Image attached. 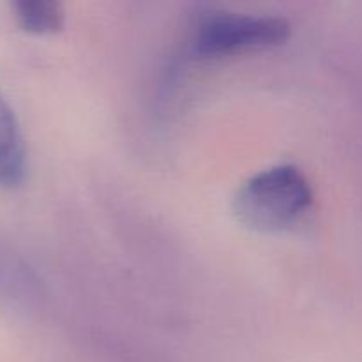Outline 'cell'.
<instances>
[{"label":"cell","mask_w":362,"mask_h":362,"mask_svg":"<svg viewBox=\"0 0 362 362\" xmlns=\"http://www.w3.org/2000/svg\"><path fill=\"white\" fill-rule=\"evenodd\" d=\"M313 204V189L297 166L276 165L247 179L237 191L233 212L250 230L279 233L296 226Z\"/></svg>","instance_id":"1"},{"label":"cell","mask_w":362,"mask_h":362,"mask_svg":"<svg viewBox=\"0 0 362 362\" xmlns=\"http://www.w3.org/2000/svg\"><path fill=\"white\" fill-rule=\"evenodd\" d=\"M285 20L260 14L209 11L194 28V53L202 59H221L239 53L274 48L288 39Z\"/></svg>","instance_id":"2"},{"label":"cell","mask_w":362,"mask_h":362,"mask_svg":"<svg viewBox=\"0 0 362 362\" xmlns=\"http://www.w3.org/2000/svg\"><path fill=\"white\" fill-rule=\"evenodd\" d=\"M27 173V151L20 124L0 94V187H16Z\"/></svg>","instance_id":"3"},{"label":"cell","mask_w":362,"mask_h":362,"mask_svg":"<svg viewBox=\"0 0 362 362\" xmlns=\"http://www.w3.org/2000/svg\"><path fill=\"white\" fill-rule=\"evenodd\" d=\"M13 13L18 25L30 34H55L64 27V7L55 0H16Z\"/></svg>","instance_id":"4"}]
</instances>
